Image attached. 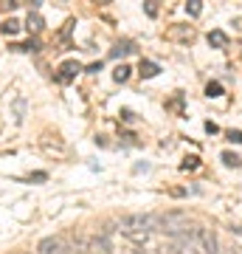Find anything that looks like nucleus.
Returning a JSON list of instances; mask_svg holds the SVG:
<instances>
[{"mask_svg":"<svg viewBox=\"0 0 242 254\" xmlns=\"http://www.w3.org/2000/svg\"><path fill=\"white\" fill-rule=\"evenodd\" d=\"M118 229H121V235L130 237L133 243H146V237L158 229V215H149V212H146V215H144V212L124 215V218L118 220Z\"/></svg>","mask_w":242,"mask_h":254,"instance_id":"nucleus-1","label":"nucleus"},{"mask_svg":"<svg viewBox=\"0 0 242 254\" xmlns=\"http://www.w3.org/2000/svg\"><path fill=\"white\" fill-rule=\"evenodd\" d=\"M194 246H197V252H203V254H220L217 249V235L211 232V229H206V226H194Z\"/></svg>","mask_w":242,"mask_h":254,"instance_id":"nucleus-2","label":"nucleus"},{"mask_svg":"<svg viewBox=\"0 0 242 254\" xmlns=\"http://www.w3.org/2000/svg\"><path fill=\"white\" fill-rule=\"evenodd\" d=\"M65 252H68V249H65V240L62 237H56V235L43 237L40 246H37V254H65Z\"/></svg>","mask_w":242,"mask_h":254,"instance_id":"nucleus-3","label":"nucleus"},{"mask_svg":"<svg viewBox=\"0 0 242 254\" xmlns=\"http://www.w3.org/2000/svg\"><path fill=\"white\" fill-rule=\"evenodd\" d=\"M88 252H90V254H113V243H110V237L101 232V235H93V237H90Z\"/></svg>","mask_w":242,"mask_h":254,"instance_id":"nucleus-4","label":"nucleus"},{"mask_svg":"<svg viewBox=\"0 0 242 254\" xmlns=\"http://www.w3.org/2000/svg\"><path fill=\"white\" fill-rule=\"evenodd\" d=\"M79 71H82V65L76 63V60H68V63L59 65V73H56V76H59V82H71Z\"/></svg>","mask_w":242,"mask_h":254,"instance_id":"nucleus-5","label":"nucleus"},{"mask_svg":"<svg viewBox=\"0 0 242 254\" xmlns=\"http://www.w3.org/2000/svg\"><path fill=\"white\" fill-rule=\"evenodd\" d=\"M144 76V79H152V76H158L161 73V65L152 63V60H141V71H138Z\"/></svg>","mask_w":242,"mask_h":254,"instance_id":"nucleus-6","label":"nucleus"},{"mask_svg":"<svg viewBox=\"0 0 242 254\" xmlns=\"http://www.w3.org/2000/svg\"><path fill=\"white\" fill-rule=\"evenodd\" d=\"M208 46H211V48H225V46H228L225 31H208Z\"/></svg>","mask_w":242,"mask_h":254,"instance_id":"nucleus-7","label":"nucleus"},{"mask_svg":"<svg viewBox=\"0 0 242 254\" xmlns=\"http://www.w3.org/2000/svg\"><path fill=\"white\" fill-rule=\"evenodd\" d=\"M0 31H3V34L6 37H14L20 31V23L14 17H9V20H3V26H0Z\"/></svg>","mask_w":242,"mask_h":254,"instance_id":"nucleus-8","label":"nucleus"},{"mask_svg":"<svg viewBox=\"0 0 242 254\" xmlns=\"http://www.w3.org/2000/svg\"><path fill=\"white\" fill-rule=\"evenodd\" d=\"M26 28H28V31H34V34H37V31H43V17H40L37 11H34V14H28Z\"/></svg>","mask_w":242,"mask_h":254,"instance_id":"nucleus-9","label":"nucleus"},{"mask_svg":"<svg viewBox=\"0 0 242 254\" xmlns=\"http://www.w3.org/2000/svg\"><path fill=\"white\" fill-rule=\"evenodd\" d=\"M130 51H133V43H118V46L110 51V57H113V60H118V57H127Z\"/></svg>","mask_w":242,"mask_h":254,"instance_id":"nucleus-10","label":"nucleus"},{"mask_svg":"<svg viewBox=\"0 0 242 254\" xmlns=\"http://www.w3.org/2000/svg\"><path fill=\"white\" fill-rule=\"evenodd\" d=\"M223 164H225V167H234V170H237V167L242 164V158H240L237 153H231V150H225V153H223Z\"/></svg>","mask_w":242,"mask_h":254,"instance_id":"nucleus-11","label":"nucleus"},{"mask_svg":"<svg viewBox=\"0 0 242 254\" xmlns=\"http://www.w3.org/2000/svg\"><path fill=\"white\" fill-rule=\"evenodd\" d=\"M130 71H133L130 65H118L116 71H113V79H116V82H127V79H130Z\"/></svg>","mask_w":242,"mask_h":254,"instance_id":"nucleus-12","label":"nucleus"},{"mask_svg":"<svg viewBox=\"0 0 242 254\" xmlns=\"http://www.w3.org/2000/svg\"><path fill=\"white\" fill-rule=\"evenodd\" d=\"M23 113H26V99H23V96H17V99H14V122H23Z\"/></svg>","mask_w":242,"mask_h":254,"instance_id":"nucleus-13","label":"nucleus"},{"mask_svg":"<svg viewBox=\"0 0 242 254\" xmlns=\"http://www.w3.org/2000/svg\"><path fill=\"white\" fill-rule=\"evenodd\" d=\"M206 96H208V99L223 96V85H220V82H208V85H206Z\"/></svg>","mask_w":242,"mask_h":254,"instance_id":"nucleus-14","label":"nucleus"},{"mask_svg":"<svg viewBox=\"0 0 242 254\" xmlns=\"http://www.w3.org/2000/svg\"><path fill=\"white\" fill-rule=\"evenodd\" d=\"M186 11L192 14V17H197L200 11H203V3H200V0H189V3H186Z\"/></svg>","mask_w":242,"mask_h":254,"instance_id":"nucleus-15","label":"nucleus"},{"mask_svg":"<svg viewBox=\"0 0 242 254\" xmlns=\"http://www.w3.org/2000/svg\"><path fill=\"white\" fill-rule=\"evenodd\" d=\"M197 167H200V158H197V155H189L186 161L180 164V170H197Z\"/></svg>","mask_w":242,"mask_h":254,"instance_id":"nucleus-16","label":"nucleus"},{"mask_svg":"<svg viewBox=\"0 0 242 254\" xmlns=\"http://www.w3.org/2000/svg\"><path fill=\"white\" fill-rule=\"evenodd\" d=\"M225 136H228V141H234V144H242V130H228Z\"/></svg>","mask_w":242,"mask_h":254,"instance_id":"nucleus-17","label":"nucleus"},{"mask_svg":"<svg viewBox=\"0 0 242 254\" xmlns=\"http://www.w3.org/2000/svg\"><path fill=\"white\" fill-rule=\"evenodd\" d=\"M144 11H146L149 17H155V14H158V6H155V3H144Z\"/></svg>","mask_w":242,"mask_h":254,"instance_id":"nucleus-18","label":"nucleus"},{"mask_svg":"<svg viewBox=\"0 0 242 254\" xmlns=\"http://www.w3.org/2000/svg\"><path fill=\"white\" fill-rule=\"evenodd\" d=\"M96 71H101V63H93V65L88 68V73H96Z\"/></svg>","mask_w":242,"mask_h":254,"instance_id":"nucleus-19","label":"nucleus"},{"mask_svg":"<svg viewBox=\"0 0 242 254\" xmlns=\"http://www.w3.org/2000/svg\"><path fill=\"white\" fill-rule=\"evenodd\" d=\"M206 133H217V125H214V122H206Z\"/></svg>","mask_w":242,"mask_h":254,"instance_id":"nucleus-20","label":"nucleus"},{"mask_svg":"<svg viewBox=\"0 0 242 254\" xmlns=\"http://www.w3.org/2000/svg\"><path fill=\"white\" fill-rule=\"evenodd\" d=\"M234 254H242V249H240V246H237V249H234Z\"/></svg>","mask_w":242,"mask_h":254,"instance_id":"nucleus-21","label":"nucleus"}]
</instances>
